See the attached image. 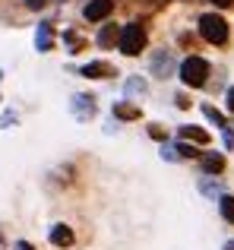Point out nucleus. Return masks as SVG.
<instances>
[{
	"label": "nucleus",
	"mask_w": 234,
	"mask_h": 250,
	"mask_svg": "<svg viewBox=\"0 0 234 250\" xmlns=\"http://www.w3.org/2000/svg\"><path fill=\"white\" fill-rule=\"evenodd\" d=\"M199 35L209 44H225L228 42V22H225L218 13H206V16L199 19Z\"/></svg>",
	"instance_id": "f257e3e1"
},
{
	"label": "nucleus",
	"mask_w": 234,
	"mask_h": 250,
	"mask_svg": "<svg viewBox=\"0 0 234 250\" xmlns=\"http://www.w3.org/2000/svg\"><path fill=\"white\" fill-rule=\"evenodd\" d=\"M117 48H120L127 57H136L142 48H146V29H142L139 22L123 25V29H120V42H117Z\"/></svg>",
	"instance_id": "f03ea898"
},
{
	"label": "nucleus",
	"mask_w": 234,
	"mask_h": 250,
	"mask_svg": "<svg viewBox=\"0 0 234 250\" xmlns=\"http://www.w3.org/2000/svg\"><path fill=\"white\" fill-rule=\"evenodd\" d=\"M206 76H209V63L203 57H187L180 63V80H184V85H190V89L206 85Z\"/></svg>",
	"instance_id": "7ed1b4c3"
},
{
	"label": "nucleus",
	"mask_w": 234,
	"mask_h": 250,
	"mask_svg": "<svg viewBox=\"0 0 234 250\" xmlns=\"http://www.w3.org/2000/svg\"><path fill=\"white\" fill-rule=\"evenodd\" d=\"M111 10H114V0H89L82 16H86L89 22H101V19L111 16Z\"/></svg>",
	"instance_id": "20e7f679"
},
{
	"label": "nucleus",
	"mask_w": 234,
	"mask_h": 250,
	"mask_svg": "<svg viewBox=\"0 0 234 250\" xmlns=\"http://www.w3.org/2000/svg\"><path fill=\"white\" fill-rule=\"evenodd\" d=\"M79 76H89V80H108V76H114V67L105 61H92L86 63V67L79 70Z\"/></svg>",
	"instance_id": "39448f33"
},
{
	"label": "nucleus",
	"mask_w": 234,
	"mask_h": 250,
	"mask_svg": "<svg viewBox=\"0 0 234 250\" xmlns=\"http://www.w3.org/2000/svg\"><path fill=\"white\" fill-rule=\"evenodd\" d=\"M48 238H51V244H57V247H70L76 241V234H73V228H70V225H54L48 231Z\"/></svg>",
	"instance_id": "423d86ee"
},
{
	"label": "nucleus",
	"mask_w": 234,
	"mask_h": 250,
	"mask_svg": "<svg viewBox=\"0 0 234 250\" xmlns=\"http://www.w3.org/2000/svg\"><path fill=\"white\" fill-rule=\"evenodd\" d=\"M73 114L79 117V121H89V117L95 114V102H92V95H76V98H73Z\"/></svg>",
	"instance_id": "0eeeda50"
},
{
	"label": "nucleus",
	"mask_w": 234,
	"mask_h": 250,
	"mask_svg": "<svg viewBox=\"0 0 234 250\" xmlns=\"http://www.w3.org/2000/svg\"><path fill=\"white\" fill-rule=\"evenodd\" d=\"M35 48L38 51H51V48H54V29H51V22H41V25H38Z\"/></svg>",
	"instance_id": "6e6552de"
},
{
	"label": "nucleus",
	"mask_w": 234,
	"mask_h": 250,
	"mask_svg": "<svg viewBox=\"0 0 234 250\" xmlns=\"http://www.w3.org/2000/svg\"><path fill=\"white\" fill-rule=\"evenodd\" d=\"M203 171H209V174H222V171H225V155L222 152H203Z\"/></svg>",
	"instance_id": "1a4fd4ad"
},
{
	"label": "nucleus",
	"mask_w": 234,
	"mask_h": 250,
	"mask_svg": "<svg viewBox=\"0 0 234 250\" xmlns=\"http://www.w3.org/2000/svg\"><path fill=\"white\" fill-rule=\"evenodd\" d=\"M180 140H190V143H199V146H206V143H209V133L187 124V127H180Z\"/></svg>",
	"instance_id": "9d476101"
},
{
	"label": "nucleus",
	"mask_w": 234,
	"mask_h": 250,
	"mask_svg": "<svg viewBox=\"0 0 234 250\" xmlns=\"http://www.w3.org/2000/svg\"><path fill=\"white\" fill-rule=\"evenodd\" d=\"M117 42H120V29H117V25H105V29L98 32V44L101 48H114Z\"/></svg>",
	"instance_id": "9b49d317"
},
{
	"label": "nucleus",
	"mask_w": 234,
	"mask_h": 250,
	"mask_svg": "<svg viewBox=\"0 0 234 250\" xmlns=\"http://www.w3.org/2000/svg\"><path fill=\"white\" fill-rule=\"evenodd\" d=\"M168 70H171V57H168V51H161V54L152 61V73L155 76H168Z\"/></svg>",
	"instance_id": "f8f14e48"
},
{
	"label": "nucleus",
	"mask_w": 234,
	"mask_h": 250,
	"mask_svg": "<svg viewBox=\"0 0 234 250\" xmlns=\"http://www.w3.org/2000/svg\"><path fill=\"white\" fill-rule=\"evenodd\" d=\"M114 114L123 117V121H136V117H139V108H136V104H114Z\"/></svg>",
	"instance_id": "ddd939ff"
},
{
	"label": "nucleus",
	"mask_w": 234,
	"mask_h": 250,
	"mask_svg": "<svg viewBox=\"0 0 234 250\" xmlns=\"http://www.w3.org/2000/svg\"><path fill=\"white\" fill-rule=\"evenodd\" d=\"M218 209H222L225 222H231V225H234V196H222V200H218Z\"/></svg>",
	"instance_id": "4468645a"
},
{
	"label": "nucleus",
	"mask_w": 234,
	"mask_h": 250,
	"mask_svg": "<svg viewBox=\"0 0 234 250\" xmlns=\"http://www.w3.org/2000/svg\"><path fill=\"white\" fill-rule=\"evenodd\" d=\"M203 114H206V117H209V121H212V124H215V127H228V121H225V117H222V114H218V111H215V108H212V104H203Z\"/></svg>",
	"instance_id": "2eb2a0df"
},
{
	"label": "nucleus",
	"mask_w": 234,
	"mask_h": 250,
	"mask_svg": "<svg viewBox=\"0 0 234 250\" xmlns=\"http://www.w3.org/2000/svg\"><path fill=\"white\" fill-rule=\"evenodd\" d=\"M174 152H177V155H180V159H196V155H199V152H196V149H193V146H187V143H180V146H177V149H174Z\"/></svg>",
	"instance_id": "dca6fc26"
},
{
	"label": "nucleus",
	"mask_w": 234,
	"mask_h": 250,
	"mask_svg": "<svg viewBox=\"0 0 234 250\" xmlns=\"http://www.w3.org/2000/svg\"><path fill=\"white\" fill-rule=\"evenodd\" d=\"M127 92H146V83H142V80H130L127 83Z\"/></svg>",
	"instance_id": "f3484780"
},
{
	"label": "nucleus",
	"mask_w": 234,
	"mask_h": 250,
	"mask_svg": "<svg viewBox=\"0 0 234 250\" xmlns=\"http://www.w3.org/2000/svg\"><path fill=\"white\" fill-rule=\"evenodd\" d=\"M149 136H152V140H165V130L161 127H149Z\"/></svg>",
	"instance_id": "a211bd4d"
},
{
	"label": "nucleus",
	"mask_w": 234,
	"mask_h": 250,
	"mask_svg": "<svg viewBox=\"0 0 234 250\" xmlns=\"http://www.w3.org/2000/svg\"><path fill=\"white\" fill-rule=\"evenodd\" d=\"M25 6H29V10H41L44 0H25Z\"/></svg>",
	"instance_id": "6ab92c4d"
},
{
	"label": "nucleus",
	"mask_w": 234,
	"mask_h": 250,
	"mask_svg": "<svg viewBox=\"0 0 234 250\" xmlns=\"http://www.w3.org/2000/svg\"><path fill=\"white\" fill-rule=\"evenodd\" d=\"M225 104H228V111H234V85L228 89V102H225Z\"/></svg>",
	"instance_id": "aec40b11"
},
{
	"label": "nucleus",
	"mask_w": 234,
	"mask_h": 250,
	"mask_svg": "<svg viewBox=\"0 0 234 250\" xmlns=\"http://www.w3.org/2000/svg\"><path fill=\"white\" fill-rule=\"evenodd\" d=\"M16 250H35V247H32V244H25V241H19V244H16Z\"/></svg>",
	"instance_id": "412c9836"
},
{
	"label": "nucleus",
	"mask_w": 234,
	"mask_h": 250,
	"mask_svg": "<svg viewBox=\"0 0 234 250\" xmlns=\"http://www.w3.org/2000/svg\"><path fill=\"white\" fill-rule=\"evenodd\" d=\"M212 3H215V6H231L234 0H212Z\"/></svg>",
	"instance_id": "4be33fe9"
},
{
	"label": "nucleus",
	"mask_w": 234,
	"mask_h": 250,
	"mask_svg": "<svg viewBox=\"0 0 234 250\" xmlns=\"http://www.w3.org/2000/svg\"><path fill=\"white\" fill-rule=\"evenodd\" d=\"M225 250H234V241H228V244H225Z\"/></svg>",
	"instance_id": "5701e85b"
},
{
	"label": "nucleus",
	"mask_w": 234,
	"mask_h": 250,
	"mask_svg": "<svg viewBox=\"0 0 234 250\" xmlns=\"http://www.w3.org/2000/svg\"><path fill=\"white\" fill-rule=\"evenodd\" d=\"M0 76H3V73H0Z\"/></svg>",
	"instance_id": "b1692460"
}]
</instances>
